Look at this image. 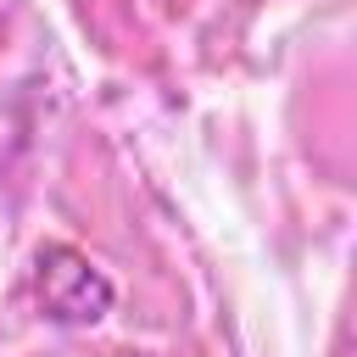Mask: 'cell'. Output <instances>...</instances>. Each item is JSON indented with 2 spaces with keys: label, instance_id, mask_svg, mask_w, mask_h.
Segmentation results:
<instances>
[{
  "label": "cell",
  "instance_id": "cell-1",
  "mask_svg": "<svg viewBox=\"0 0 357 357\" xmlns=\"http://www.w3.org/2000/svg\"><path fill=\"white\" fill-rule=\"evenodd\" d=\"M28 284H33V301L45 318L56 324H95L112 312L117 290L112 279L100 273V262H89L78 245L67 240H45L33 251V268H28Z\"/></svg>",
  "mask_w": 357,
  "mask_h": 357
}]
</instances>
